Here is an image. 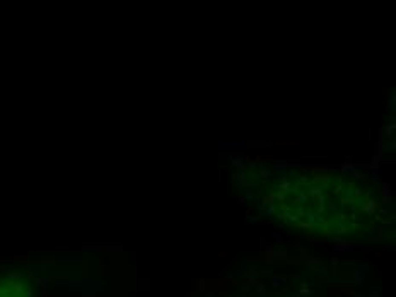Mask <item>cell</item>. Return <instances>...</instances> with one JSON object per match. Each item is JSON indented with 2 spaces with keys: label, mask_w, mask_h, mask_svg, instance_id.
Masks as SVG:
<instances>
[{
  "label": "cell",
  "mask_w": 396,
  "mask_h": 297,
  "mask_svg": "<svg viewBox=\"0 0 396 297\" xmlns=\"http://www.w3.org/2000/svg\"><path fill=\"white\" fill-rule=\"evenodd\" d=\"M282 227L323 239H362L376 230L381 203L376 188L360 176L335 169L287 174L267 198Z\"/></svg>",
  "instance_id": "6da1fadb"
},
{
  "label": "cell",
  "mask_w": 396,
  "mask_h": 297,
  "mask_svg": "<svg viewBox=\"0 0 396 297\" xmlns=\"http://www.w3.org/2000/svg\"><path fill=\"white\" fill-rule=\"evenodd\" d=\"M0 297H31V285L19 275H0Z\"/></svg>",
  "instance_id": "7a4b0ae2"
}]
</instances>
